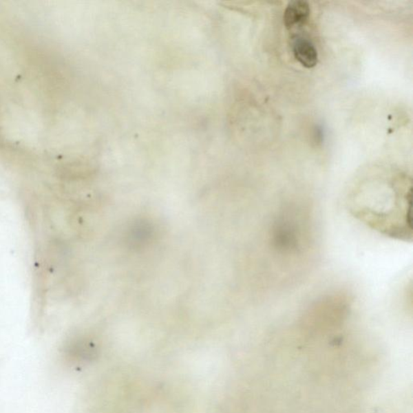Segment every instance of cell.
Listing matches in <instances>:
<instances>
[{
	"instance_id": "6da1fadb",
	"label": "cell",
	"mask_w": 413,
	"mask_h": 413,
	"mask_svg": "<svg viewBox=\"0 0 413 413\" xmlns=\"http://www.w3.org/2000/svg\"><path fill=\"white\" fill-rule=\"evenodd\" d=\"M292 48L295 59L306 68L315 67L318 63V53L315 45L306 37L295 35L293 37Z\"/></svg>"
},
{
	"instance_id": "7a4b0ae2",
	"label": "cell",
	"mask_w": 413,
	"mask_h": 413,
	"mask_svg": "<svg viewBox=\"0 0 413 413\" xmlns=\"http://www.w3.org/2000/svg\"><path fill=\"white\" fill-rule=\"evenodd\" d=\"M310 16L308 3L302 0H295L288 3L284 12V23L288 29L301 27L305 25Z\"/></svg>"
},
{
	"instance_id": "3957f363",
	"label": "cell",
	"mask_w": 413,
	"mask_h": 413,
	"mask_svg": "<svg viewBox=\"0 0 413 413\" xmlns=\"http://www.w3.org/2000/svg\"><path fill=\"white\" fill-rule=\"evenodd\" d=\"M153 235V229L151 224L145 220H138L133 224L128 234V242L133 247L144 246L149 242Z\"/></svg>"
},
{
	"instance_id": "277c9868",
	"label": "cell",
	"mask_w": 413,
	"mask_h": 413,
	"mask_svg": "<svg viewBox=\"0 0 413 413\" xmlns=\"http://www.w3.org/2000/svg\"><path fill=\"white\" fill-rule=\"evenodd\" d=\"M314 137H315L316 142L321 143L324 140V131L321 127L317 126L315 129V133H314Z\"/></svg>"
}]
</instances>
